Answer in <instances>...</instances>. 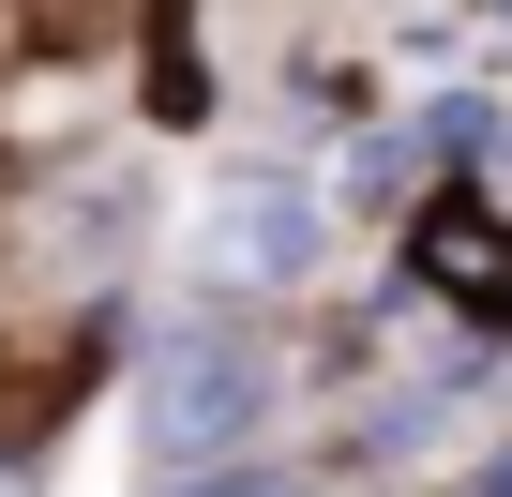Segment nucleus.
<instances>
[{
	"mask_svg": "<svg viewBox=\"0 0 512 497\" xmlns=\"http://www.w3.org/2000/svg\"><path fill=\"white\" fill-rule=\"evenodd\" d=\"M241 407H256L241 362H226V347H181L166 392H151V437H166V452H211V437H241Z\"/></svg>",
	"mask_w": 512,
	"mask_h": 497,
	"instance_id": "obj_1",
	"label": "nucleus"
},
{
	"mask_svg": "<svg viewBox=\"0 0 512 497\" xmlns=\"http://www.w3.org/2000/svg\"><path fill=\"white\" fill-rule=\"evenodd\" d=\"M166 497H317V482H287V467H196V482H166Z\"/></svg>",
	"mask_w": 512,
	"mask_h": 497,
	"instance_id": "obj_2",
	"label": "nucleus"
}]
</instances>
